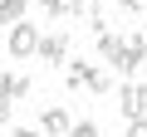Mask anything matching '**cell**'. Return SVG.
<instances>
[{
    "mask_svg": "<svg viewBox=\"0 0 147 137\" xmlns=\"http://www.w3.org/2000/svg\"><path fill=\"white\" fill-rule=\"evenodd\" d=\"M69 137H98V122H74Z\"/></svg>",
    "mask_w": 147,
    "mask_h": 137,
    "instance_id": "12",
    "label": "cell"
},
{
    "mask_svg": "<svg viewBox=\"0 0 147 137\" xmlns=\"http://www.w3.org/2000/svg\"><path fill=\"white\" fill-rule=\"evenodd\" d=\"M118 113L132 122V118H147V83H123L118 88Z\"/></svg>",
    "mask_w": 147,
    "mask_h": 137,
    "instance_id": "3",
    "label": "cell"
},
{
    "mask_svg": "<svg viewBox=\"0 0 147 137\" xmlns=\"http://www.w3.org/2000/svg\"><path fill=\"white\" fill-rule=\"evenodd\" d=\"M127 137H147V118H132L127 122Z\"/></svg>",
    "mask_w": 147,
    "mask_h": 137,
    "instance_id": "14",
    "label": "cell"
},
{
    "mask_svg": "<svg viewBox=\"0 0 147 137\" xmlns=\"http://www.w3.org/2000/svg\"><path fill=\"white\" fill-rule=\"evenodd\" d=\"M69 20H84V25L103 20V0H74V5H69Z\"/></svg>",
    "mask_w": 147,
    "mask_h": 137,
    "instance_id": "8",
    "label": "cell"
},
{
    "mask_svg": "<svg viewBox=\"0 0 147 137\" xmlns=\"http://www.w3.org/2000/svg\"><path fill=\"white\" fill-rule=\"evenodd\" d=\"M69 5H74V0H39V15H44V20H64Z\"/></svg>",
    "mask_w": 147,
    "mask_h": 137,
    "instance_id": "10",
    "label": "cell"
},
{
    "mask_svg": "<svg viewBox=\"0 0 147 137\" xmlns=\"http://www.w3.org/2000/svg\"><path fill=\"white\" fill-rule=\"evenodd\" d=\"M10 137H39V132H34V127H15Z\"/></svg>",
    "mask_w": 147,
    "mask_h": 137,
    "instance_id": "16",
    "label": "cell"
},
{
    "mask_svg": "<svg viewBox=\"0 0 147 137\" xmlns=\"http://www.w3.org/2000/svg\"><path fill=\"white\" fill-rule=\"evenodd\" d=\"M93 74H98L93 64H84V59H69V68H64V88H69V93H74V88H88V83H93Z\"/></svg>",
    "mask_w": 147,
    "mask_h": 137,
    "instance_id": "5",
    "label": "cell"
},
{
    "mask_svg": "<svg viewBox=\"0 0 147 137\" xmlns=\"http://www.w3.org/2000/svg\"><path fill=\"white\" fill-rule=\"evenodd\" d=\"M39 64H44V68L69 64V30H49V34L39 39Z\"/></svg>",
    "mask_w": 147,
    "mask_h": 137,
    "instance_id": "2",
    "label": "cell"
},
{
    "mask_svg": "<svg viewBox=\"0 0 147 137\" xmlns=\"http://www.w3.org/2000/svg\"><path fill=\"white\" fill-rule=\"evenodd\" d=\"M127 44H132V54H137V59H147V30H142V34H132Z\"/></svg>",
    "mask_w": 147,
    "mask_h": 137,
    "instance_id": "13",
    "label": "cell"
},
{
    "mask_svg": "<svg viewBox=\"0 0 147 137\" xmlns=\"http://www.w3.org/2000/svg\"><path fill=\"white\" fill-rule=\"evenodd\" d=\"M123 10H127V15H142V10H147V0H123Z\"/></svg>",
    "mask_w": 147,
    "mask_h": 137,
    "instance_id": "15",
    "label": "cell"
},
{
    "mask_svg": "<svg viewBox=\"0 0 147 137\" xmlns=\"http://www.w3.org/2000/svg\"><path fill=\"white\" fill-rule=\"evenodd\" d=\"M39 25H25V20H15L10 25V34H5V49H10V59H34L39 54Z\"/></svg>",
    "mask_w": 147,
    "mask_h": 137,
    "instance_id": "1",
    "label": "cell"
},
{
    "mask_svg": "<svg viewBox=\"0 0 147 137\" xmlns=\"http://www.w3.org/2000/svg\"><path fill=\"white\" fill-rule=\"evenodd\" d=\"M25 10H30V0H0V25H15V20H25Z\"/></svg>",
    "mask_w": 147,
    "mask_h": 137,
    "instance_id": "9",
    "label": "cell"
},
{
    "mask_svg": "<svg viewBox=\"0 0 147 137\" xmlns=\"http://www.w3.org/2000/svg\"><path fill=\"white\" fill-rule=\"evenodd\" d=\"M88 93H98V98H108V93H113V79L103 74V68L93 74V83H88Z\"/></svg>",
    "mask_w": 147,
    "mask_h": 137,
    "instance_id": "11",
    "label": "cell"
},
{
    "mask_svg": "<svg viewBox=\"0 0 147 137\" xmlns=\"http://www.w3.org/2000/svg\"><path fill=\"white\" fill-rule=\"evenodd\" d=\"M98 54H103L108 64H118V59L127 54V39H123V34H113V30H98Z\"/></svg>",
    "mask_w": 147,
    "mask_h": 137,
    "instance_id": "6",
    "label": "cell"
},
{
    "mask_svg": "<svg viewBox=\"0 0 147 137\" xmlns=\"http://www.w3.org/2000/svg\"><path fill=\"white\" fill-rule=\"evenodd\" d=\"M39 132H44V137H69V132H74V122H69V113H64V108H44Z\"/></svg>",
    "mask_w": 147,
    "mask_h": 137,
    "instance_id": "4",
    "label": "cell"
},
{
    "mask_svg": "<svg viewBox=\"0 0 147 137\" xmlns=\"http://www.w3.org/2000/svg\"><path fill=\"white\" fill-rule=\"evenodd\" d=\"M0 98H30V79L25 74H0Z\"/></svg>",
    "mask_w": 147,
    "mask_h": 137,
    "instance_id": "7",
    "label": "cell"
}]
</instances>
